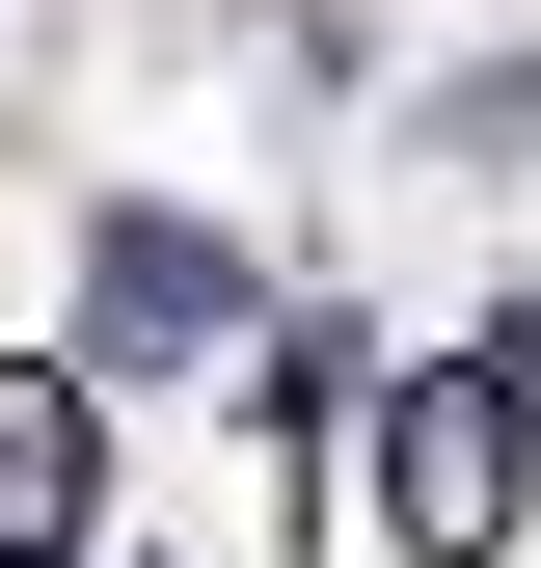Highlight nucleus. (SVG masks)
Here are the masks:
<instances>
[{
    "label": "nucleus",
    "instance_id": "nucleus-2",
    "mask_svg": "<svg viewBox=\"0 0 541 568\" xmlns=\"http://www.w3.org/2000/svg\"><path fill=\"white\" fill-rule=\"evenodd\" d=\"M514 406H541V352H514V379H406V434H379V515L406 541H514Z\"/></svg>",
    "mask_w": 541,
    "mask_h": 568
},
{
    "label": "nucleus",
    "instance_id": "nucleus-4",
    "mask_svg": "<svg viewBox=\"0 0 541 568\" xmlns=\"http://www.w3.org/2000/svg\"><path fill=\"white\" fill-rule=\"evenodd\" d=\"M406 135H433V163H541V54H488V82H433Z\"/></svg>",
    "mask_w": 541,
    "mask_h": 568
},
{
    "label": "nucleus",
    "instance_id": "nucleus-1",
    "mask_svg": "<svg viewBox=\"0 0 541 568\" xmlns=\"http://www.w3.org/2000/svg\"><path fill=\"white\" fill-rule=\"evenodd\" d=\"M82 352H109V379L244 352V244H217V217H82Z\"/></svg>",
    "mask_w": 541,
    "mask_h": 568
},
{
    "label": "nucleus",
    "instance_id": "nucleus-3",
    "mask_svg": "<svg viewBox=\"0 0 541 568\" xmlns=\"http://www.w3.org/2000/svg\"><path fill=\"white\" fill-rule=\"evenodd\" d=\"M82 460H109V434H82V379H0V541H28V568L82 541Z\"/></svg>",
    "mask_w": 541,
    "mask_h": 568
}]
</instances>
